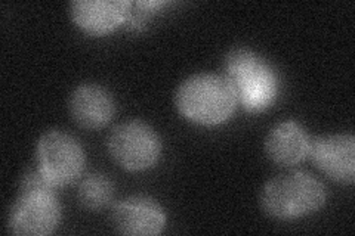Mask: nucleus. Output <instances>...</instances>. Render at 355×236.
Returning a JSON list of instances; mask_svg holds the SVG:
<instances>
[{"label":"nucleus","mask_w":355,"mask_h":236,"mask_svg":"<svg viewBox=\"0 0 355 236\" xmlns=\"http://www.w3.org/2000/svg\"><path fill=\"white\" fill-rule=\"evenodd\" d=\"M107 149L121 168L142 172L157 164L162 155V140L157 131L147 122L128 120L110 131Z\"/></svg>","instance_id":"4"},{"label":"nucleus","mask_w":355,"mask_h":236,"mask_svg":"<svg viewBox=\"0 0 355 236\" xmlns=\"http://www.w3.org/2000/svg\"><path fill=\"white\" fill-rule=\"evenodd\" d=\"M114 186L110 177L103 173H91L85 176L77 189V198L87 210H99L105 207L113 198Z\"/></svg>","instance_id":"12"},{"label":"nucleus","mask_w":355,"mask_h":236,"mask_svg":"<svg viewBox=\"0 0 355 236\" xmlns=\"http://www.w3.org/2000/svg\"><path fill=\"white\" fill-rule=\"evenodd\" d=\"M311 161L333 182L352 185L355 181V138L352 134H327L311 140Z\"/></svg>","instance_id":"7"},{"label":"nucleus","mask_w":355,"mask_h":236,"mask_svg":"<svg viewBox=\"0 0 355 236\" xmlns=\"http://www.w3.org/2000/svg\"><path fill=\"white\" fill-rule=\"evenodd\" d=\"M61 206L57 190L18 192L8 215V230L19 236H44L58 228Z\"/></svg>","instance_id":"6"},{"label":"nucleus","mask_w":355,"mask_h":236,"mask_svg":"<svg viewBox=\"0 0 355 236\" xmlns=\"http://www.w3.org/2000/svg\"><path fill=\"white\" fill-rule=\"evenodd\" d=\"M85 163L82 145L67 131L48 130L39 138L36 167L55 188L76 182L83 173Z\"/></svg>","instance_id":"5"},{"label":"nucleus","mask_w":355,"mask_h":236,"mask_svg":"<svg viewBox=\"0 0 355 236\" xmlns=\"http://www.w3.org/2000/svg\"><path fill=\"white\" fill-rule=\"evenodd\" d=\"M234 89L224 75L198 73L187 77L175 92V105L181 114L200 126H218L237 108Z\"/></svg>","instance_id":"1"},{"label":"nucleus","mask_w":355,"mask_h":236,"mask_svg":"<svg viewBox=\"0 0 355 236\" xmlns=\"http://www.w3.org/2000/svg\"><path fill=\"white\" fill-rule=\"evenodd\" d=\"M311 138L296 121L287 120L275 125L263 142V151L268 160L277 165L292 167L306 158Z\"/></svg>","instance_id":"11"},{"label":"nucleus","mask_w":355,"mask_h":236,"mask_svg":"<svg viewBox=\"0 0 355 236\" xmlns=\"http://www.w3.org/2000/svg\"><path fill=\"white\" fill-rule=\"evenodd\" d=\"M326 189L306 172H287L270 179L261 190L259 204L266 216L295 220L314 215L326 204Z\"/></svg>","instance_id":"2"},{"label":"nucleus","mask_w":355,"mask_h":236,"mask_svg":"<svg viewBox=\"0 0 355 236\" xmlns=\"http://www.w3.org/2000/svg\"><path fill=\"white\" fill-rule=\"evenodd\" d=\"M116 232L129 236L159 235L166 226V212L157 201L133 195L119 201L111 211Z\"/></svg>","instance_id":"8"},{"label":"nucleus","mask_w":355,"mask_h":236,"mask_svg":"<svg viewBox=\"0 0 355 236\" xmlns=\"http://www.w3.org/2000/svg\"><path fill=\"white\" fill-rule=\"evenodd\" d=\"M126 0H74L70 3V17L82 31L101 36L117 28L129 15Z\"/></svg>","instance_id":"10"},{"label":"nucleus","mask_w":355,"mask_h":236,"mask_svg":"<svg viewBox=\"0 0 355 236\" xmlns=\"http://www.w3.org/2000/svg\"><path fill=\"white\" fill-rule=\"evenodd\" d=\"M69 112L77 126L98 130L107 126L116 112L113 95L96 83L77 86L69 99Z\"/></svg>","instance_id":"9"},{"label":"nucleus","mask_w":355,"mask_h":236,"mask_svg":"<svg viewBox=\"0 0 355 236\" xmlns=\"http://www.w3.org/2000/svg\"><path fill=\"white\" fill-rule=\"evenodd\" d=\"M222 75L234 89L237 102L248 111L268 108L279 92V78L272 66L248 48H234L225 55Z\"/></svg>","instance_id":"3"}]
</instances>
